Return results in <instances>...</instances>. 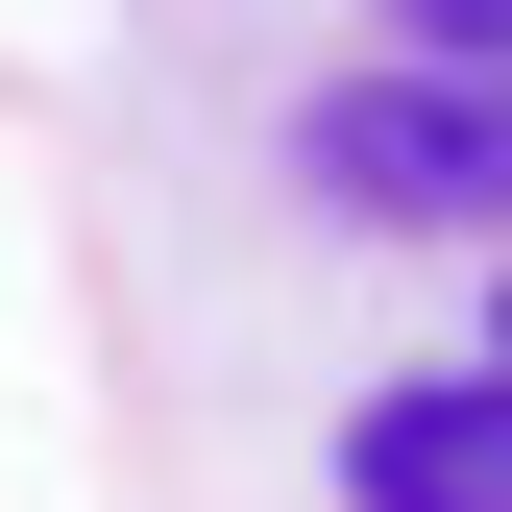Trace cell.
<instances>
[{"label": "cell", "mask_w": 512, "mask_h": 512, "mask_svg": "<svg viewBox=\"0 0 512 512\" xmlns=\"http://www.w3.org/2000/svg\"><path fill=\"white\" fill-rule=\"evenodd\" d=\"M293 147H317V196H342V220H512V74H439V49L342 74Z\"/></svg>", "instance_id": "obj_1"}, {"label": "cell", "mask_w": 512, "mask_h": 512, "mask_svg": "<svg viewBox=\"0 0 512 512\" xmlns=\"http://www.w3.org/2000/svg\"><path fill=\"white\" fill-rule=\"evenodd\" d=\"M391 25L439 49V74H512V0H391Z\"/></svg>", "instance_id": "obj_3"}, {"label": "cell", "mask_w": 512, "mask_h": 512, "mask_svg": "<svg viewBox=\"0 0 512 512\" xmlns=\"http://www.w3.org/2000/svg\"><path fill=\"white\" fill-rule=\"evenodd\" d=\"M342 512H512V366L366 391V415H342Z\"/></svg>", "instance_id": "obj_2"}]
</instances>
